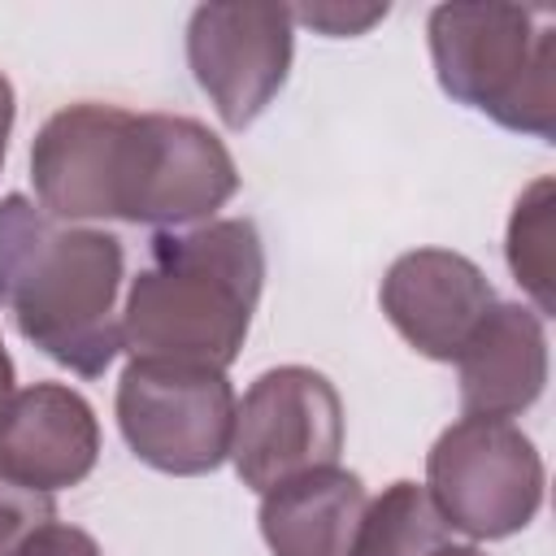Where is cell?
I'll list each match as a JSON object with an SVG mask.
<instances>
[{
    "mask_svg": "<svg viewBox=\"0 0 556 556\" xmlns=\"http://www.w3.org/2000/svg\"><path fill=\"white\" fill-rule=\"evenodd\" d=\"M30 182L35 204L65 226L130 222L187 230L213 222L235 200L239 165L195 117L78 100L39 126Z\"/></svg>",
    "mask_w": 556,
    "mask_h": 556,
    "instance_id": "cell-1",
    "label": "cell"
},
{
    "mask_svg": "<svg viewBox=\"0 0 556 556\" xmlns=\"http://www.w3.org/2000/svg\"><path fill=\"white\" fill-rule=\"evenodd\" d=\"M48 521H56V500L48 491L22 486L0 469V556H13Z\"/></svg>",
    "mask_w": 556,
    "mask_h": 556,
    "instance_id": "cell-15",
    "label": "cell"
},
{
    "mask_svg": "<svg viewBox=\"0 0 556 556\" xmlns=\"http://www.w3.org/2000/svg\"><path fill=\"white\" fill-rule=\"evenodd\" d=\"M100 460V421L65 382L17 387L0 408V469L35 491L78 486Z\"/></svg>",
    "mask_w": 556,
    "mask_h": 556,
    "instance_id": "cell-10",
    "label": "cell"
},
{
    "mask_svg": "<svg viewBox=\"0 0 556 556\" xmlns=\"http://www.w3.org/2000/svg\"><path fill=\"white\" fill-rule=\"evenodd\" d=\"M369 491L361 473L321 465L261 495L256 526L269 556H348Z\"/></svg>",
    "mask_w": 556,
    "mask_h": 556,
    "instance_id": "cell-12",
    "label": "cell"
},
{
    "mask_svg": "<svg viewBox=\"0 0 556 556\" xmlns=\"http://www.w3.org/2000/svg\"><path fill=\"white\" fill-rule=\"evenodd\" d=\"M452 365L465 417L513 421L547 387V326L530 304L495 300Z\"/></svg>",
    "mask_w": 556,
    "mask_h": 556,
    "instance_id": "cell-11",
    "label": "cell"
},
{
    "mask_svg": "<svg viewBox=\"0 0 556 556\" xmlns=\"http://www.w3.org/2000/svg\"><path fill=\"white\" fill-rule=\"evenodd\" d=\"M343 400L321 369L278 365L265 369L235 404L230 465L243 486L265 495L269 486L339 465L343 452Z\"/></svg>",
    "mask_w": 556,
    "mask_h": 556,
    "instance_id": "cell-7",
    "label": "cell"
},
{
    "mask_svg": "<svg viewBox=\"0 0 556 556\" xmlns=\"http://www.w3.org/2000/svg\"><path fill=\"white\" fill-rule=\"evenodd\" d=\"M378 304L395 334L426 361L452 365L465 339L495 304L491 278L452 248H413L391 261L378 287Z\"/></svg>",
    "mask_w": 556,
    "mask_h": 556,
    "instance_id": "cell-9",
    "label": "cell"
},
{
    "mask_svg": "<svg viewBox=\"0 0 556 556\" xmlns=\"http://www.w3.org/2000/svg\"><path fill=\"white\" fill-rule=\"evenodd\" d=\"M543 456L534 439L495 417L452 421L426 452V495L447 530L495 543L521 534L543 508Z\"/></svg>",
    "mask_w": 556,
    "mask_h": 556,
    "instance_id": "cell-5",
    "label": "cell"
},
{
    "mask_svg": "<svg viewBox=\"0 0 556 556\" xmlns=\"http://www.w3.org/2000/svg\"><path fill=\"white\" fill-rule=\"evenodd\" d=\"M443 543H452V530L434 500L421 482L400 478L365 504L348 556H434Z\"/></svg>",
    "mask_w": 556,
    "mask_h": 556,
    "instance_id": "cell-13",
    "label": "cell"
},
{
    "mask_svg": "<svg viewBox=\"0 0 556 556\" xmlns=\"http://www.w3.org/2000/svg\"><path fill=\"white\" fill-rule=\"evenodd\" d=\"M552 217H556V182L543 174L534 178L513 213H508V230H504V261H508V274L513 282L526 291L530 308L547 321L552 317Z\"/></svg>",
    "mask_w": 556,
    "mask_h": 556,
    "instance_id": "cell-14",
    "label": "cell"
},
{
    "mask_svg": "<svg viewBox=\"0 0 556 556\" xmlns=\"http://www.w3.org/2000/svg\"><path fill=\"white\" fill-rule=\"evenodd\" d=\"M430 65L456 104L513 135L556 139V17L534 4H434Z\"/></svg>",
    "mask_w": 556,
    "mask_h": 556,
    "instance_id": "cell-4",
    "label": "cell"
},
{
    "mask_svg": "<svg viewBox=\"0 0 556 556\" xmlns=\"http://www.w3.org/2000/svg\"><path fill=\"white\" fill-rule=\"evenodd\" d=\"M126 252L96 226H65L30 195H0V308L17 334L78 378H100L122 352Z\"/></svg>",
    "mask_w": 556,
    "mask_h": 556,
    "instance_id": "cell-2",
    "label": "cell"
},
{
    "mask_svg": "<svg viewBox=\"0 0 556 556\" xmlns=\"http://www.w3.org/2000/svg\"><path fill=\"white\" fill-rule=\"evenodd\" d=\"M13 122H17V96H13V83L0 74V169H4V156H9Z\"/></svg>",
    "mask_w": 556,
    "mask_h": 556,
    "instance_id": "cell-18",
    "label": "cell"
},
{
    "mask_svg": "<svg viewBox=\"0 0 556 556\" xmlns=\"http://www.w3.org/2000/svg\"><path fill=\"white\" fill-rule=\"evenodd\" d=\"M13 556H104V552H100V543L87 530H78L70 521H48Z\"/></svg>",
    "mask_w": 556,
    "mask_h": 556,
    "instance_id": "cell-17",
    "label": "cell"
},
{
    "mask_svg": "<svg viewBox=\"0 0 556 556\" xmlns=\"http://www.w3.org/2000/svg\"><path fill=\"white\" fill-rule=\"evenodd\" d=\"M287 9L295 26H308L326 39H356L391 13V4H343V0H313V4H287Z\"/></svg>",
    "mask_w": 556,
    "mask_h": 556,
    "instance_id": "cell-16",
    "label": "cell"
},
{
    "mask_svg": "<svg viewBox=\"0 0 556 556\" xmlns=\"http://www.w3.org/2000/svg\"><path fill=\"white\" fill-rule=\"evenodd\" d=\"M17 387H13V356H9V348H4V339H0V408H4V400L13 395Z\"/></svg>",
    "mask_w": 556,
    "mask_h": 556,
    "instance_id": "cell-19",
    "label": "cell"
},
{
    "mask_svg": "<svg viewBox=\"0 0 556 556\" xmlns=\"http://www.w3.org/2000/svg\"><path fill=\"white\" fill-rule=\"evenodd\" d=\"M265 287V243L252 217H213L156 230L148 265L122 295V352L130 361H187L230 369Z\"/></svg>",
    "mask_w": 556,
    "mask_h": 556,
    "instance_id": "cell-3",
    "label": "cell"
},
{
    "mask_svg": "<svg viewBox=\"0 0 556 556\" xmlns=\"http://www.w3.org/2000/svg\"><path fill=\"white\" fill-rule=\"evenodd\" d=\"M295 22L287 4L213 0L187 17V65L226 130H248L287 87Z\"/></svg>",
    "mask_w": 556,
    "mask_h": 556,
    "instance_id": "cell-8",
    "label": "cell"
},
{
    "mask_svg": "<svg viewBox=\"0 0 556 556\" xmlns=\"http://www.w3.org/2000/svg\"><path fill=\"white\" fill-rule=\"evenodd\" d=\"M235 404L239 395L226 369L187 361H126L113 395L130 456L174 478H200L226 465Z\"/></svg>",
    "mask_w": 556,
    "mask_h": 556,
    "instance_id": "cell-6",
    "label": "cell"
},
{
    "mask_svg": "<svg viewBox=\"0 0 556 556\" xmlns=\"http://www.w3.org/2000/svg\"><path fill=\"white\" fill-rule=\"evenodd\" d=\"M434 556H486L478 543H443Z\"/></svg>",
    "mask_w": 556,
    "mask_h": 556,
    "instance_id": "cell-20",
    "label": "cell"
}]
</instances>
